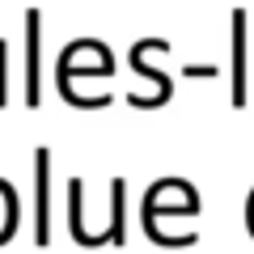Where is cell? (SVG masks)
Returning a JSON list of instances; mask_svg holds the SVG:
<instances>
[{
  "mask_svg": "<svg viewBox=\"0 0 254 254\" xmlns=\"http://www.w3.org/2000/svg\"><path fill=\"white\" fill-rule=\"evenodd\" d=\"M34 203H38V212H34V242L38 246H47L51 242V153L47 148H34Z\"/></svg>",
  "mask_w": 254,
  "mask_h": 254,
  "instance_id": "1",
  "label": "cell"
},
{
  "mask_svg": "<svg viewBox=\"0 0 254 254\" xmlns=\"http://www.w3.org/2000/svg\"><path fill=\"white\" fill-rule=\"evenodd\" d=\"M38 26H43V13L30 9L26 13V106L43 102V85H38Z\"/></svg>",
  "mask_w": 254,
  "mask_h": 254,
  "instance_id": "2",
  "label": "cell"
},
{
  "mask_svg": "<svg viewBox=\"0 0 254 254\" xmlns=\"http://www.w3.org/2000/svg\"><path fill=\"white\" fill-rule=\"evenodd\" d=\"M233 106H246V9H233Z\"/></svg>",
  "mask_w": 254,
  "mask_h": 254,
  "instance_id": "3",
  "label": "cell"
},
{
  "mask_svg": "<svg viewBox=\"0 0 254 254\" xmlns=\"http://www.w3.org/2000/svg\"><path fill=\"white\" fill-rule=\"evenodd\" d=\"M144 55H148V43H136V47H131V68H136L140 76H148V81L157 85V93H153V102H148V106H165V102L174 98V81H170L165 72H157V68H148V60H144Z\"/></svg>",
  "mask_w": 254,
  "mask_h": 254,
  "instance_id": "4",
  "label": "cell"
},
{
  "mask_svg": "<svg viewBox=\"0 0 254 254\" xmlns=\"http://www.w3.org/2000/svg\"><path fill=\"white\" fill-rule=\"evenodd\" d=\"M123 199H127V182L123 178H115L110 182V225H106V242H115V246H123V229H127V212H123Z\"/></svg>",
  "mask_w": 254,
  "mask_h": 254,
  "instance_id": "5",
  "label": "cell"
},
{
  "mask_svg": "<svg viewBox=\"0 0 254 254\" xmlns=\"http://www.w3.org/2000/svg\"><path fill=\"white\" fill-rule=\"evenodd\" d=\"M4 89H9V43H4V38H0V106H4Z\"/></svg>",
  "mask_w": 254,
  "mask_h": 254,
  "instance_id": "6",
  "label": "cell"
},
{
  "mask_svg": "<svg viewBox=\"0 0 254 254\" xmlns=\"http://www.w3.org/2000/svg\"><path fill=\"white\" fill-rule=\"evenodd\" d=\"M187 76H216V64H203V68H199V64H190Z\"/></svg>",
  "mask_w": 254,
  "mask_h": 254,
  "instance_id": "7",
  "label": "cell"
},
{
  "mask_svg": "<svg viewBox=\"0 0 254 254\" xmlns=\"http://www.w3.org/2000/svg\"><path fill=\"white\" fill-rule=\"evenodd\" d=\"M246 229H250V237H254V190H250V203H246Z\"/></svg>",
  "mask_w": 254,
  "mask_h": 254,
  "instance_id": "8",
  "label": "cell"
}]
</instances>
